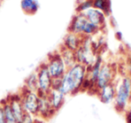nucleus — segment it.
Masks as SVG:
<instances>
[{"instance_id":"nucleus-1","label":"nucleus","mask_w":131,"mask_h":123,"mask_svg":"<svg viewBox=\"0 0 131 123\" xmlns=\"http://www.w3.org/2000/svg\"><path fill=\"white\" fill-rule=\"evenodd\" d=\"M87 76V68L83 64H75L68 68L61 79L60 90L66 95H75L82 92V87Z\"/></svg>"},{"instance_id":"nucleus-2","label":"nucleus","mask_w":131,"mask_h":123,"mask_svg":"<svg viewBox=\"0 0 131 123\" xmlns=\"http://www.w3.org/2000/svg\"><path fill=\"white\" fill-rule=\"evenodd\" d=\"M116 85V96L114 99V107L119 113H125L131 100V77L124 75Z\"/></svg>"},{"instance_id":"nucleus-3","label":"nucleus","mask_w":131,"mask_h":123,"mask_svg":"<svg viewBox=\"0 0 131 123\" xmlns=\"http://www.w3.org/2000/svg\"><path fill=\"white\" fill-rule=\"evenodd\" d=\"M97 45L92 40V38H84L82 45L75 52L77 64H83L86 68H90L94 64L98 58Z\"/></svg>"},{"instance_id":"nucleus-4","label":"nucleus","mask_w":131,"mask_h":123,"mask_svg":"<svg viewBox=\"0 0 131 123\" xmlns=\"http://www.w3.org/2000/svg\"><path fill=\"white\" fill-rule=\"evenodd\" d=\"M101 29L89 22L83 13H77L72 19L71 23L68 28V32H73L80 35L83 38H93Z\"/></svg>"},{"instance_id":"nucleus-5","label":"nucleus","mask_w":131,"mask_h":123,"mask_svg":"<svg viewBox=\"0 0 131 123\" xmlns=\"http://www.w3.org/2000/svg\"><path fill=\"white\" fill-rule=\"evenodd\" d=\"M45 64L52 80H61L68 70L59 52L49 54Z\"/></svg>"},{"instance_id":"nucleus-6","label":"nucleus","mask_w":131,"mask_h":123,"mask_svg":"<svg viewBox=\"0 0 131 123\" xmlns=\"http://www.w3.org/2000/svg\"><path fill=\"white\" fill-rule=\"evenodd\" d=\"M37 75V93L40 96H48L52 89V78L46 67L45 63L40 64L36 70Z\"/></svg>"},{"instance_id":"nucleus-7","label":"nucleus","mask_w":131,"mask_h":123,"mask_svg":"<svg viewBox=\"0 0 131 123\" xmlns=\"http://www.w3.org/2000/svg\"><path fill=\"white\" fill-rule=\"evenodd\" d=\"M19 94H20L25 112L37 118L39 110V103H40V96H39V94L37 92L28 91L24 88H22V90H21V92Z\"/></svg>"},{"instance_id":"nucleus-8","label":"nucleus","mask_w":131,"mask_h":123,"mask_svg":"<svg viewBox=\"0 0 131 123\" xmlns=\"http://www.w3.org/2000/svg\"><path fill=\"white\" fill-rule=\"evenodd\" d=\"M116 74L117 72L114 65L111 64H102L96 84H95V95H96L97 91L100 90L103 87L109 85V84L115 83Z\"/></svg>"},{"instance_id":"nucleus-9","label":"nucleus","mask_w":131,"mask_h":123,"mask_svg":"<svg viewBox=\"0 0 131 123\" xmlns=\"http://www.w3.org/2000/svg\"><path fill=\"white\" fill-rule=\"evenodd\" d=\"M56 111L54 110L53 106L49 102L48 96H40V103H39V110L37 118L42 120H49V119L53 117L56 113Z\"/></svg>"},{"instance_id":"nucleus-10","label":"nucleus","mask_w":131,"mask_h":123,"mask_svg":"<svg viewBox=\"0 0 131 123\" xmlns=\"http://www.w3.org/2000/svg\"><path fill=\"white\" fill-rule=\"evenodd\" d=\"M8 104L10 105L12 111H13L14 114H15V118H16L17 121L20 122L22 120L24 115L26 113L24 109V105H23V102L21 99L20 94H14L10 95L7 98H6Z\"/></svg>"},{"instance_id":"nucleus-11","label":"nucleus","mask_w":131,"mask_h":123,"mask_svg":"<svg viewBox=\"0 0 131 123\" xmlns=\"http://www.w3.org/2000/svg\"><path fill=\"white\" fill-rule=\"evenodd\" d=\"M88 21L102 30L105 25V13L98 9L92 7L86 11L82 12Z\"/></svg>"},{"instance_id":"nucleus-12","label":"nucleus","mask_w":131,"mask_h":123,"mask_svg":"<svg viewBox=\"0 0 131 123\" xmlns=\"http://www.w3.org/2000/svg\"><path fill=\"white\" fill-rule=\"evenodd\" d=\"M97 97L103 103H111L114 102L116 96V85L115 83H111L105 86L96 93Z\"/></svg>"},{"instance_id":"nucleus-13","label":"nucleus","mask_w":131,"mask_h":123,"mask_svg":"<svg viewBox=\"0 0 131 123\" xmlns=\"http://www.w3.org/2000/svg\"><path fill=\"white\" fill-rule=\"evenodd\" d=\"M84 38H83L80 35H77L73 32H68V34L66 36L65 39H64L62 47L68 50L72 51V52H75L82 45Z\"/></svg>"},{"instance_id":"nucleus-14","label":"nucleus","mask_w":131,"mask_h":123,"mask_svg":"<svg viewBox=\"0 0 131 123\" xmlns=\"http://www.w3.org/2000/svg\"><path fill=\"white\" fill-rule=\"evenodd\" d=\"M48 98H49V102H50L54 110L56 112H58V110H60V108L63 106L64 103H65L66 95L60 90V88H54V87H52L50 92L48 95Z\"/></svg>"},{"instance_id":"nucleus-15","label":"nucleus","mask_w":131,"mask_h":123,"mask_svg":"<svg viewBox=\"0 0 131 123\" xmlns=\"http://www.w3.org/2000/svg\"><path fill=\"white\" fill-rule=\"evenodd\" d=\"M21 7L26 14H34L39 9V3L37 0H22Z\"/></svg>"},{"instance_id":"nucleus-16","label":"nucleus","mask_w":131,"mask_h":123,"mask_svg":"<svg viewBox=\"0 0 131 123\" xmlns=\"http://www.w3.org/2000/svg\"><path fill=\"white\" fill-rule=\"evenodd\" d=\"M59 53L61 54V56H62V58H63L64 62H65L67 68H70L71 66L75 65V64H77L75 52L68 50V49L64 48V47H62V49H61V51H59Z\"/></svg>"},{"instance_id":"nucleus-17","label":"nucleus","mask_w":131,"mask_h":123,"mask_svg":"<svg viewBox=\"0 0 131 123\" xmlns=\"http://www.w3.org/2000/svg\"><path fill=\"white\" fill-rule=\"evenodd\" d=\"M3 106V110H4V113H5V117H6V122L7 123H19L17 121L16 118H15V114H14L13 111H12L10 105L8 104L7 101L6 100H3L1 102Z\"/></svg>"},{"instance_id":"nucleus-18","label":"nucleus","mask_w":131,"mask_h":123,"mask_svg":"<svg viewBox=\"0 0 131 123\" xmlns=\"http://www.w3.org/2000/svg\"><path fill=\"white\" fill-rule=\"evenodd\" d=\"M23 88L26 89L28 91H32V92H37L38 89V86H37V75L36 71L31 74L27 79L25 80L24 82V86Z\"/></svg>"},{"instance_id":"nucleus-19","label":"nucleus","mask_w":131,"mask_h":123,"mask_svg":"<svg viewBox=\"0 0 131 123\" xmlns=\"http://www.w3.org/2000/svg\"><path fill=\"white\" fill-rule=\"evenodd\" d=\"M93 7L103 12L104 13H109L110 1L109 0H93Z\"/></svg>"},{"instance_id":"nucleus-20","label":"nucleus","mask_w":131,"mask_h":123,"mask_svg":"<svg viewBox=\"0 0 131 123\" xmlns=\"http://www.w3.org/2000/svg\"><path fill=\"white\" fill-rule=\"evenodd\" d=\"M35 119H36V118L34 116L31 115L29 113H25L23 117L22 120L19 123H35Z\"/></svg>"},{"instance_id":"nucleus-21","label":"nucleus","mask_w":131,"mask_h":123,"mask_svg":"<svg viewBox=\"0 0 131 123\" xmlns=\"http://www.w3.org/2000/svg\"><path fill=\"white\" fill-rule=\"evenodd\" d=\"M126 115V119H127V123H131V100L128 103V106H127V109L125 112Z\"/></svg>"},{"instance_id":"nucleus-22","label":"nucleus","mask_w":131,"mask_h":123,"mask_svg":"<svg viewBox=\"0 0 131 123\" xmlns=\"http://www.w3.org/2000/svg\"><path fill=\"white\" fill-rule=\"evenodd\" d=\"M0 123H7L6 117H5L4 110H3V106L1 103H0Z\"/></svg>"},{"instance_id":"nucleus-23","label":"nucleus","mask_w":131,"mask_h":123,"mask_svg":"<svg viewBox=\"0 0 131 123\" xmlns=\"http://www.w3.org/2000/svg\"><path fill=\"white\" fill-rule=\"evenodd\" d=\"M35 123H45V121L42 120V119H40L36 118V119H35Z\"/></svg>"}]
</instances>
